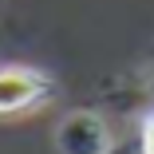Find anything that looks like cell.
Returning a JSON list of instances; mask_svg holds the SVG:
<instances>
[{"label":"cell","instance_id":"7a4b0ae2","mask_svg":"<svg viewBox=\"0 0 154 154\" xmlns=\"http://www.w3.org/2000/svg\"><path fill=\"white\" fill-rule=\"evenodd\" d=\"M55 146H59V154H107L111 134L103 127V119L79 111V115L63 119V127L55 131Z\"/></svg>","mask_w":154,"mask_h":154},{"label":"cell","instance_id":"3957f363","mask_svg":"<svg viewBox=\"0 0 154 154\" xmlns=\"http://www.w3.org/2000/svg\"><path fill=\"white\" fill-rule=\"evenodd\" d=\"M142 154H154V115L142 122Z\"/></svg>","mask_w":154,"mask_h":154},{"label":"cell","instance_id":"6da1fadb","mask_svg":"<svg viewBox=\"0 0 154 154\" xmlns=\"http://www.w3.org/2000/svg\"><path fill=\"white\" fill-rule=\"evenodd\" d=\"M51 95V79L36 67H0V115L28 111Z\"/></svg>","mask_w":154,"mask_h":154}]
</instances>
